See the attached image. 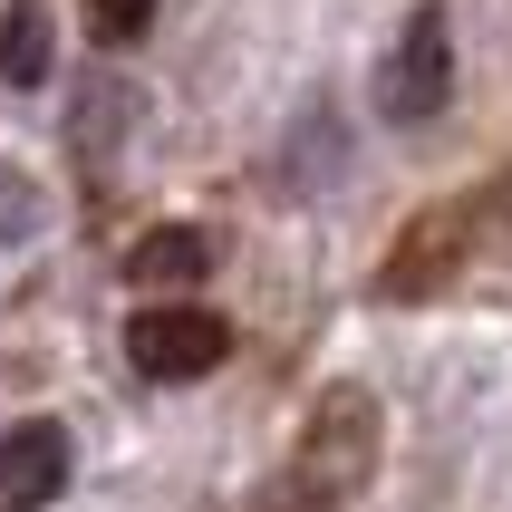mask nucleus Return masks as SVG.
Instances as JSON below:
<instances>
[{
  "mask_svg": "<svg viewBox=\"0 0 512 512\" xmlns=\"http://www.w3.org/2000/svg\"><path fill=\"white\" fill-rule=\"evenodd\" d=\"M49 68H58L49 0H10V20H0V78L10 87H49Z\"/></svg>",
  "mask_w": 512,
  "mask_h": 512,
  "instance_id": "4",
  "label": "nucleus"
},
{
  "mask_svg": "<svg viewBox=\"0 0 512 512\" xmlns=\"http://www.w3.org/2000/svg\"><path fill=\"white\" fill-rule=\"evenodd\" d=\"M126 358H136V377H155V387H184V377H213L232 358V329L213 310H136L126 319Z\"/></svg>",
  "mask_w": 512,
  "mask_h": 512,
  "instance_id": "1",
  "label": "nucleus"
},
{
  "mask_svg": "<svg viewBox=\"0 0 512 512\" xmlns=\"http://www.w3.org/2000/svg\"><path fill=\"white\" fill-rule=\"evenodd\" d=\"M145 20H155V0H87V29L97 39H136Z\"/></svg>",
  "mask_w": 512,
  "mask_h": 512,
  "instance_id": "7",
  "label": "nucleus"
},
{
  "mask_svg": "<svg viewBox=\"0 0 512 512\" xmlns=\"http://www.w3.org/2000/svg\"><path fill=\"white\" fill-rule=\"evenodd\" d=\"M68 493V435L49 416H20L0 435V512H49Z\"/></svg>",
  "mask_w": 512,
  "mask_h": 512,
  "instance_id": "3",
  "label": "nucleus"
},
{
  "mask_svg": "<svg viewBox=\"0 0 512 512\" xmlns=\"http://www.w3.org/2000/svg\"><path fill=\"white\" fill-rule=\"evenodd\" d=\"M39 184H20V174H0V242H39Z\"/></svg>",
  "mask_w": 512,
  "mask_h": 512,
  "instance_id": "6",
  "label": "nucleus"
},
{
  "mask_svg": "<svg viewBox=\"0 0 512 512\" xmlns=\"http://www.w3.org/2000/svg\"><path fill=\"white\" fill-rule=\"evenodd\" d=\"M126 271H136L145 290H184V281L213 271V242H203L194 223H165V232H145L136 252H126Z\"/></svg>",
  "mask_w": 512,
  "mask_h": 512,
  "instance_id": "5",
  "label": "nucleus"
},
{
  "mask_svg": "<svg viewBox=\"0 0 512 512\" xmlns=\"http://www.w3.org/2000/svg\"><path fill=\"white\" fill-rule=\"evenodd\" d=\"M445 87H455V49H445V10H416V20H406V39L387 49L377 107L397 116V126H416V116H435V107H445Z\"/></svg>",
  "mask_w": 512,
  "mask_h": 512,
  "instance_id": "2",
  "label": "nucleus"
}]
</instances>
